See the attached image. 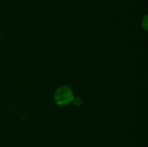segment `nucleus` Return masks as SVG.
Returning <instances> with one entry per match:
<instances>
[{
    "label": "nucleus",
    "instance_id": "obj_1",
    "mask_svg": "<svg viewBox=\"0 0 148 147\" xmlns=\"http://www.w3.org/2000/svg\"><path fill=\"white\" fill-rule=\"evenodd\" d=\"M53 98L56 105L59 106H66L72 102L74 95L70 87L63 85L56 89Z\"/></svg>",
    "mask_w": 148,
    "mask_h": 147
},
{
    "label": "nucleus",
    "instance_id": "obj_2",
    "mask_svg": "<svg viewBox=\"0 0 148 147\" xmlns=\"http://www.w3.org/2000/svg\"><path fill=\"white\" fill-rule=\"evenodd\" d=\"M72 102H73V103L75 104V105H76V106H79V105H82V100L80 97H74Z\"/></svg>",
    "mask_w": 148,
    "mask_h": 147
}]
</instances>
